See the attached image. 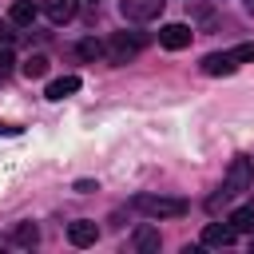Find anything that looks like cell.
<instances>
[{
	"label": "cell",
	"instance_id": "cell-19",
	"mask_svg": "<svg viewBox=\"0 0 254 254\" xmlns=\"http://www.w3.org/2000/svg\"><path fill=\"white\" fill-rule=\"evenodd\" d=\"M0 135H20V127H8V123H0Z\"/></svg>",
	"mask_w": 254,
	"mask_h": 254
},
{
	"label": "cell",
	"instance_id": "cell-4",
	"mask_svg": "<svg viewBox=\"0 0 254 254\" xmlns=\"http://www.w3.org/2000/svg\"><path fill=\"white\" fill-rule=\"evenodd\" d=\"M163 4L167 0H119V12L127 20H135V24H147V20H155L163 12Z\"/></svg>",
	"mask_w": 254,
	"mask_h": 254
},
{
	"label": "cell",
	"instance_id": "cell-9",
	"mask_svg": "<svg viewBox=\"0 0 254 254\" xmlns=\"http://www.w3.org/2000/svg\"><path fill=\"white\" fill-rule=\"evenodd\" d=\"M202 242H206V246H230V242H234V226H230V222H210V226L202 230Z\"/></svg>",
	"mask_w": 254,
	"mask_h": 254
},
{
	"label": "cell",
	"instance_id": "cell-8",
	"mask_svg": "<svg viewBox=\"0 0 254 254\" xmlns=\"http://www.w3.org/2000/svg\"><path fill=\"white\" fill-rule=\"evenodd\" d=\"M67 238H71V246H95L99 226H95V222H87V218H79V222H71V226H67Z\"/></svg>",
	"mask_w": 254,
	"mask_h": 254
},
{
	"label": "cell",
	"instance_id": "cell-13",
	"mask_svg": "<svg viewBox=\"0 0 254 254\" xmlns=\"http://www.w3.org/2000/svg\"><path fill=\"white\" fill-rule=\"evenodd\" d=\"M36 12H40V8H36L32 0H16V4H12V12H8V20H12V24H32V20H36Z\"/></svg>",
	"mask_w": 254,
	"mask_h": 254
},
{
	"label": "cell",
	"instance_id": "cell-17",
	"mask_svg": "<svg viewBox=\"0 0 254 254\" xmlns=\"http://www.w3.org/2000/svg\"><path fill=\"white\" fill-rule=\"evenodd\" d=\"M12 64H16V60H12V52H8V44H4V48H0V83L8 79V71H12Z\"/></svg>",
	"mask_w": 254,
	"mask_h": 254
},
{
	"label": "cell",
	"instance_id": "cell-15",
	"mask_svg": "<svg viewBox=\"0 0 254 254\" xmlns=\"http://www.w3.org/2000/svg\"><path fill=\"white\" fill-rule=\"evenodd\" d=\"M12 242H16V246H36V242H40V230H36L32 222H20V226L12 230Z\"/></svg>",
	"mask_w": 254,
	"mask_h": 254
},
{
	"label": "cell",
	"instance_id": "cell-16",
	"mask_svg": "<svg viewBox=\"0 0 254 254\" xmlns=\"http://www.w3.org/2000/svg\"><path fill=\"white\" fill-rule=\"evenodd\" d=\"M83 60H99V56H107V44H99V40H79V48H75Z\"/></svg>",
	"mask_w": 254,
	"mask_h": 254
},
{
	"label": "cell",
	"instance_id": "cell-5",
	"mask_svg": "<svg viewBox=\"0 0 254 254\" xmlns=\"http://www.w3.org/2000/svg\"><path fill=\"white\" fill-rule=\"evenodd\" d=\"M202 71L206 75H230V71H238V60H234V52H210V56H202Z\"/></svg>",
	"mask_w": 254,
	"mask_h": 254
},
{
	"label": "cell",
	"instance_id": "cell-18",
	"mask_svg": "<svg viewBox=\"0 0 254 254\" xmlns=\"http://www.w3.org/2000/svg\"><path fill=\"white\" fill-rule=\"evenodd\" d=\"M234 60H238V64H250V60H254V40H250V44H238V48H234Z\"/></svg>",
	"mask_w": 254,
	"mask_h": 254
},
{
	"label": "cell",
	"instance_id": "cell-21",
	"mask_svg": "<svg viewBox=\"0 0 254 254\" xmlns=\"http://www.w3.org/2000/svg\"><path fill=\"white\" fill-rule=\"evenodd\" d=\"M250 12H254V4H250Z\"/></svg>",
	"mask_w": 254,
	"mask_h": 254
},
{
	"label": "cell",
	"instance_id": "cell-10",
	"mask_svg": "<svg viewBox=\"0 0 254 254\" xmlns=\"http://www.w3.org/2000/svg\"><path fill=\"white\" fill-rule=\"evenodd\" d=\"M75 91H79V75H60V79L48 83V99H67Z\"/></svg>",
	"mask_w": 254,
	"mask_h": 254
},
{
	"label": "cell",
	"instance_id": "cell-2",
	"mask_svg": "<svg viewBox=\"0 0 254 254\" xmlns=\"http://www.w3.org/2000/svg\"><path fill=\"white\" fill-rule=\"evenodd\" d=\"M131 206L143 210L147 218H183L187 214V202L183 198H167V194H135Z\"/></svg>",
	"mask_w": 254,
	"mask_h": 254
},
{
	"label": "cell",
	"instance_id": "cell-7",
	"mask_svg": "<svg viewBox=\"0 0 254 254\" xmlns=\"http://www.w3.org/2000/svg\"><path fill=\"white\" fill-rule=\"evenodd\" d=\"M40 8H44V16H48L52 24H67V20L75 16V8H79V0H44Z\"/></svg>",
	"mask_w": 254,
	"mask_h": 254
},
{
	"label": "cell",
	"instance_id": "cell-20",
	"mask_svg": "<svg viewBox=\"0 0 254 254\" xmlns=\"http://www.w3.org/2000/svg\"><path fill=\"white\" fill-rule=\"evenodd\" d=\"M8 36H12V32H8V24H0V40H8Z\"/></svg>",
	"mask_w": 254,
	"mask_h": 254
},
{
	"label": "cell",
	"instance_id": "cell-12",
	"mask_svg": "<svg viewBox=\"0 0 254 254\" xmlns=\"http://www.w3.org/2000/svg\"><path fill=\"white\" fill-rule=\"evenodd\" d=\"M230 226H234V234H254V206H234Z\"/></svg>",
	"mask_w": 254,
	"mask_h": 254
},
{
	"label": "cell",
	"instance_id": "cell-14",
	"mask_svg": "<svg viewBox=\"0 0 254 254\" xmlns=\"http://www.w3.org/2000/svg\"><path fill=\"white\" fill-rule=\"evenodd\" d=\"M20 71H24L28 79H40V75H48V56H28V60L20 64Z\"/></svg>",
	"mask_w": 254,
	"mask_h": 254
},
{
	"label": "cell",
	"instance_id": "cell-1",
	"mask_svg": "<svg viewBox=\"0 0 254 254\" xmlns=\"http://www.w3.org/2000/svg\"><path fill=\"white\" fill-rule=\"evenodd\" d=\"M250 183H254V163L238 155V159H234V163L226 167V179H222V194H214V198H210L206 206H210V210H218V206H222V198H230V194H242V190H250Z\"/></svg>",
	"mask_w": 254,
	"mask_h": 254
},
{
	"label": "cell",
	"instance_id": "cell-11",
	"mask_svg": "<svg viewBox=\"0 0 254 254\" xmlns=\"http://www.w3.org/2000/svg\"><path fill=\"white\" fill-rule=\"evenodd\" d=\"M159 242H163V238H159L155 226H139V230H135V250H139V254H155Z\"/></svg>",
	"mask_w": 254,
	"mask_h": 254
},
{
	"label": "cell",
	"instance_id": "cell-3",
	"mask_svg": "<svg viewBox=\"0 0 254 254\" xmlns=\"http://www.w3.org/2000/svg\"><path fill=\"white\" fill-rule=\"evenodd\" d=\"M143 44H147V40H143L139 32H131V36H127V32H115V36L107 40V60H111V64H127V60L139 56Z\"/></svg>",
	"mask_w": 254,
	"mask_h": 254
},
{
	"label": "cell",
	"instance_id": "cell-6",
	"mask_svg": "<svg viewBox=\"0 0 254 254\" xmlns=\"http://www.w3.org/2000/svg\"><path fill=\"white\" fill-rule=\"evenodd\" d=\"M159 44L171 48V52H179V48L190 44V28L187 24H167V28H159Z\"/></svg>",
	"mask_w": 254,
	"mask_h": 254
}]
</instances>
